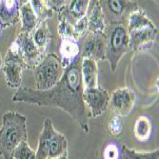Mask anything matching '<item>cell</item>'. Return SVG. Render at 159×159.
<instances>
[{"label": "cell", "mask_w": 159, "mask_h": 159, "mask_svg": "<svg viewBox=\"0 0 159 159\" xmlns=\"http://www.w3.org/2000/svg\"><path fill=\"white\" fill-rule=\"evenodd\" d=\"M2 64H3V61H2V56H1V54H0V69H1V67H2Z\"/></svg>", "instance_id": "31"}, {"label": "cell", "mask_w": 159, "mask_h": 159, "mask_svg": "<svg viewBox=\"0 0 159 159\" xmlns=\"http://www.w3.org/2000/svg\"><path fill=\"white\" fill-rule=\"evenodd\" d=\"M20 20H21V32L20 33H27L31 34L34 29L39 25V19L36 16L35 12L34 11L30 1H23L20 9Z\"/></svg>", "instance_id": "16"}, {"label": "cell", "mask_w": 159, "mask_h": 159, "mask_svg": "<svg viewBox=\"0 0 159 159\" xmlns=\"http://www.w3.org/2000/svg\"><path fill=\"white\" fill-rule=\"evenodd\" d=\"M90 1L88 0H73L58 13L59 16L64 17L70 24H75L79 19L87 16Z\"/></svg>", "instance_id": "13"}, {"label": "cell", "mask_w": 159, "mask_h": 159, "mask_svg": "<svg viewBox=\"0 0 159 159\" xmlns=\"http://www.w3.org/2000/svg\"><path fill=\"white\" fill-rule=\"evenodd\" d=\"M11 46L16 49L26 69L34 70L44 57V54L35 46L31 34L20 33Z\"/></svg>", "instance_id": "7"}, {"label": "cell", "mask_w": 159, "mask_h": 159, "mask_svg": "<svg viewBox=\"0 0 159 159\" xmlns=\"http://www.w3.org/2000/svg\"><path fill=\"white\" fill-rule=\"evenodd\" d=\"M81 63L82 57L78 55L68 68L64 69V74L59 82L48 91L20 87L14 93L12 101L60 108L78 123L84 133L88 134L90 131V114L82 98L84 85L81 75Z\"/></svg>", "instance_id": "1"}, {"label": "cell", "mask_w": 159, "mask_h": 159, "mask_svg": "<svg viewBox=\"0 0 159 159\" xmlns=\"http://www.w3.org/2000/svg\"><path fill=\"white\" fill-rule=\"evenodd\" d=\"M22 2L23 1H17V0L0 1V33L20 21L19 9Z\"/></svg>", "instance_id": "12"}, {"label": "cell", "mask_w": 159, "mask_h": 159, "mask_svg": "<svg viewBox=\"0 0 159 159\" xmlns=\"http://www.w3.org/2000/svg\"><path fill=\"white\" fill-rule=\"evenodd\" d=\"M61 63L64 69L68 68L79 55L78 41L74 39H62L59 49Z\"/></svg>", "instance_id": "18"}, {"label": "cell", "mask_w": 159, "mask_h": 159, "mask_svg": "<svg viewBox=\"0 0 159 159\" xmlns=\"http://www.w3.org/2000/svg\"><path fill=\"white\" fill-rule=\"evenodd\" d=\"M135 104V94L129 88H120L110 95V106L112 112L120 117L127 116Z\"/></svg>", "instance_id": "11"}, {"label": "cell", "mask_w": 159, "mask_h": 159, "mask_svg": "<svg viewBox=\"0 0 159 159\" xmlns=\"http://www.w3.org/2000/svg\"><path fill=\"white\" fill-rule=\"evenodd\" d=\"M152 124L148 117L140 116L136 119L134 125V135L139 141H146L150 137Z\"/></svg>", "instance_id": "21"}, {"label": "cell", "mask_w": 159, "mask_h": 159, "mask_svg": "<svg viewBox=\"0 0 159 159\" xmlns=\"http://www.w3.org/2000/svg\"><path fill=\"white\" fill-rule=\"evenodd\" d=\"M64 68L61 60L55 53L44 55L42 60L34 69L36 89L38 91H48L54 87L61 79Z\"/></svg>", "instance_id": "5"}, {"label": "cell", "mask_w": 159, "mask_h": 159, "mask_svg": "<svg viewBox=\"0 0 159 159\" xmlns=\"http://www.w3.org/2000/svg\"><path fill=\"white\" fill-rule=\"evenodd\" d=\"M57 32H58V34L61 36L62 39H74L76 41L75 31H74V25L70 24L62 16H59Z\"/></svg>", "instance_id": "25"}, {"label": "cell", "mask_w": 159, "mask_h": 159, "mask_svg": "<svg viewBox=\"0 0 159 159\" xmlns=\"http://www.w3.org/2000/svg\"><path fill=\"white\" fill-rule=\"evenodd\" d=\"M54 159H69V158H68V152H65L64 154H62L61 156L57 157V158H54Z\"/></svg>", "instance_id": "30"}, {"label": "cell", "mask_w": 159, "mask_h": 159, "mask_svg": "<svg viewBox=\"0 0 159 159\" xmlns=\"http://www.w3.org/2000/svg\"><path fill=\"white\" fill-rule=\"evenodd\" d=\"M34 11L39 19V22L47 21L53 16V11L47 6L46 1L41 0H32L30 1Z\"/></svg>", "instance_id": "23"}, {"label": "cell", "mask_w": 159, "mask_h": 159, "mask_svg": "<svg viewBox=\"0 0 159 159\" xmlns=\"http://www.w3.org/2000/svg\"><path fill=\"white\" fill-rule=\"evenodd\" d=\"M126 27L129 36V50L146 51L153 46L158 30L143 9L139 7L129 14Z\"/></svg>", "instance_id": "2"}, {"label": "cell", "mask_w": 159, "mask_h": 159, "mask_svg": "<svg viewBox=\"0 0 159 159\" xmlns=\"http://www.w3.org/2000/svg\"><path fill=\"white\" fill-rule=\"evenodd\" d=\"M108 128L110 133L114 135V136H121L123 134V122L121 120L120 116H117V115H113L111 116L109 120V124H108Z\"/></svg>", "instance_id": "26"}, {"label": "cell", "mask_w": 159, "mask_h": 159, "mask_svg": "<svg viewBox=\"0 0 159 159\" xmlns=\"http://www.w3.org/2000/svg\"><path fill=\"white\" fill-rule=\"evenodd\" d=\"M81 75H82L84 89H91L97 87V76H98L97 63L92 59L82 58Z\"/></svg>", "instance_id": "17"}, {"label": "cell", "mask_w": 159, "mask_h": 159, "mask_svg": "<svg viewBox=\"0 0 159 159\" xmlns=\"http://www.w3.org/2000/svg\"><path fill=\"white\" fill-rule=\"evenodd\" d=\"M106 26L122 24L127 25L128 18L139 6L133 1L125 0H105L100 1Z\"/></svg>", "instance_id": "6"}, {"label": "cell", "mask_w": 159, "mask_h": 159, "mask_svg": "<svg viewBox=\"0 0 159 159\" xmlns=\"http://www.w3.org/2000/svg\"><path fill=\"white\" fill-rule=\"evenodd\" d=\"M12 159H36V153L27 141H23L14 149Z\"/></svg>", "instance_id": "24"}, {"label": "cell", "mask_w": 159, "mask_h": 159, "mask_svg": "<svg viewBox=\"0 0 159 159\" xmlns=\"http://www.w3.org/2000/svg\"><path fill=\"white\" fill-rule=\"evenodd\" d=\"M55 133V129L51 119L47 118L43 124L42 132L38 137V146L35 152L36 159H48V154L51 147L52 136Z\"/></svg>", "instance_id": "14"}, {"label": "cell", "mask_w": 159, "mask_h": 159, "mask_svg": "<svg viewBox=\"0 0 159 159\" xmlns=\"http://www.w3.org/2000/svg\"><path fill=\"white\" fill-rule=\"evenodd\" d=\"M68 152V140L64 134L55 131L48 154V159H54Z\"/></svg>", "instance_id": "20"}, {"label": "cell", "mask_w": 159, "mask_h": 159, "mask_svg": "<svg viewBox=\"0 0 159 159\" xmlns=\"http://www.w3.org/2000/svg\"><path fill=\"white\" fill-rule=\"evenodd\" d=\"M3 71L7 85L12 89H19L22 84V71L25 68L16 49L9 48L3 62Z\"/></svg>", "instance_id": "9"}, {"label": "cell", "mask_w": 159, "mask_h": 159, "mask_svg": "<svg viewBox=\"0 0 159 159\" xmlns=\"http://www.w3.org/2000/svg\"><path fill=\"white\" fill-rule=\"evenodd\" d=\"M119 157V151L117 147L110 144L104 150V159H118Z\"/></svg>", "instance_id": "28"}, {"label": "cell", "mask_w": 159, "mask_h": 159, "mask_svg": "<svg viewBox=\"0 0 159 159\" xmlns=\"http://www.w3.org/2000/svg\"><path fill=\"white\" fill-rule=\"evenodd\" d=\"M74 31L76 41H79L87 33H88V19L87 16L74 24Z\"/></svg>", "instance_id": "27"}, {"label": "cell", "mask_w": 159, "mask_h": 159, "mask_svg": "<svg viewBox=\"0 0 159 159\" xmlns=\"http://www.w3.org/2000/svg\"><path fill=\"white\" fill-rule=\"evenodd\" d=\"M70 1H64V0H60V1H46L47 6L53 11V12H57L59 13L68 4Z\"/></svg>", "instance_id": "29"}, {"label": "cell", "mask_w": 159, "mask_h": 159, "mask_svg": "<svg viewBox=\"0 0 159 159\" xmlns=\"http://www.w3.org/2000/svg\"><path fill=\"white\" fill-rule=\"evenodd\" d=\"M80 40L79 55L82 58L92 59L95 62L105 59L107 38L104 33L88 32Z\"/></svg>", "instance_id": "8"}, {"label": "cell", "mask_w": 159, "mask_h": 159, "mask_svg": "<svg viewBox=\"0 0 159 159\" xmlns=\"http://www.w3.org/2000/svg\"><path fill=\"white\" fill-rule=\"evenodd\" d=\"M31 35L37 49L45 55L46 49L52 39V33L47 21L40 22L39 25L31 33Z\"/></svg>", "instance_id": "19"}, {"label": "cell", "mask_w": 159, "mask_h": 159, "mask_svg": "<svg viewBox=\"0 0 159 159\" xmlns=\"http://www.w3.org/2000/svg\"><path fill=\"white\" fill-rule=\"evenodd\" d=\"M27 118L16 111H8L2 116L0 128V155L12 159L13 151L23 141H27Z\"/></svg>", "instance_id": "3"}, {"label": "cell", "mask_w": 159, "mask_h": 159, "mask_svg": "<svg viewBox=\"0 0 159 159\" xmlns=\"http://www.w3.org/2000/svg\"><path fill=\"white\" fill-rule=\"evenodd\" d=\"M104 34L107 38L105 59L110 62L111 70L115 71L120 59L129 50V33L126 25L114 24L106 26Z\"/></svg>", "instance_id": "4"}, {"label": "cell", "mask_w": 159, "mask_h": 159, "mask_svg": "<svg viewBox=\"0 0 159 159\" xmlns=\"http://www.w3.org/2000/svg\"><path fill=\"white\" fill-rule=\"evenodd\" d=\"M91 10L87 11L89 33H104L106 24L104 21L102 8L100 1H90Z\"/></svg>", "instance_id": "15"}, {"label": "cell", "mask_w": 159, "mask_h": 159, "mask_svg": "<svg viewBox=\"0 0 159 159\" xmlns=\"http://www.w3.org/2000/svg\"><path fill=\"white\" fill-rule=\"evenodd\" d=\"M82 98L87 110H90L89 114L93 117H97L106 111L110 104V93L101 87L91 89H84Z\"/></svg>", "instance_id": "10"}, {"label": "cell", "mask_w": 159, "mask_h": 159, "mask_svg": "<svg viewBox=\"0 0 159 159\" xmlns=\"http://www.w3.org/2000/svg\"><path fill=\"white\" fill-rule=\"evenodd\" d=\"M122 156L124 159H159V150L157 149L152 152H141L123 145Z\"/></svg>", "instance_id": "22"}]
</instances>
